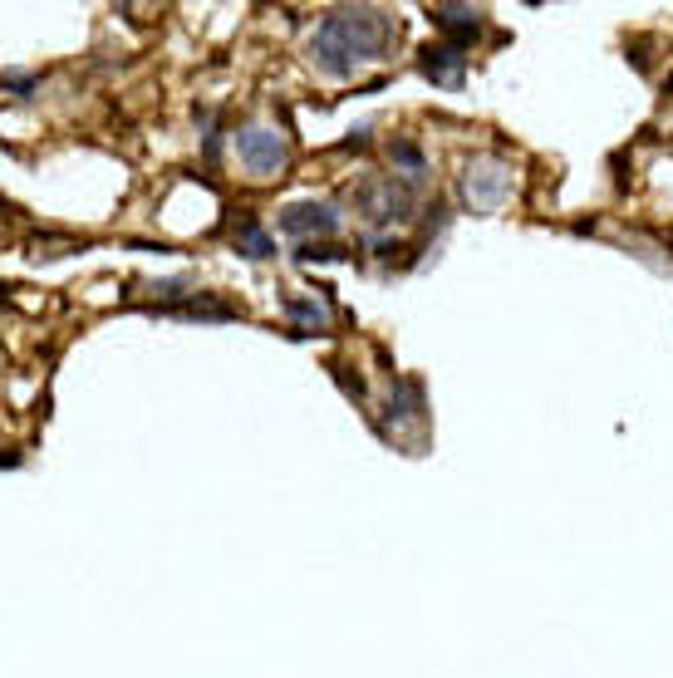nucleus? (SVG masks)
Masks as SVG:
<instances>
[{
    "label": "nucleus",
    "mask_w": 673,
    "mask_h": 678,
    "mask_svg": "<svg viewBox=\"0 0 673 678\" xmlns=\"http://www.w3.org/2000/svg\"><path fill=\"white\" fill-rule=\"evenodd\" d=\"M398 40V25L388 10H374V6H340L315 25V40H310V59L320 65L324 74L334 79H350V74L378 65L388 59Z\"/></svg>",
    "instance_id": "nucleus-1"
},
{
    "label": "nucleus",
    "mask_w": 673,
    "mask_h": 678,
    "mask_svg": "<svg viewBox=\"0 0 673 678\" xmlns=\"http://www.w3.org/2000/svg\"><path fill=\"white\" fill-rule=\"evenodd\" d=\"M236 157L246 163L251 177H276V173H286V163H290V143L280 129L246 123V129L236 133Z\"/></svg>",
    "instance_id": "nucleus-2"
},
{
    "label": "nucleus",
    "mask_w": 673,
    "mask_h": 678,
    "mask_svg": "<svg viewBox=\"0 0 673 678\" xmlns=\"http://www.w3.org/2000/svg\"><path fill=\"white\" fill-rule=\"evenodd\" d=\"M462 193H467V207L472 211H497L501 197L511 193V173L497 163V157H477V163L467 167V183H462Z\"/></svg>",
    "instance_id": "nucleus-3"
},
{
    "label": "nucleus",
    "mask_w": 673,
    "mask_h": 678,
    "mask_svg": "<svg viewBox=\"0 0 673 678\" xmlns=\"http://www.w3.org/2000/svg\"><path fill=\"white\" fill-rule=\"evenodd\" d=\"M360 207H364V217H369L374 227H394V221H408V217H413V197H408V187L394 183V177H384V183L364 187V193H360Z\"/></svg>",
    "instance_id": "nucleus-4"
},
{
    "label": "nucleus",
    "mask_w": 673,
    "mask_h": 678,
    "mask_svg": "<svg viewBox=\"0 0 673 678\" xmlns=\"http://www.w3.org/2000/svg\"><path fill=\"white\" fill-rule=\"evenodd\" d=\"M276 227L286 231V237H300V241H310V237H334V231H340V211H334L330 203H290V207L276 217Z\"/></svg>",
    "instance_id": "nucleus-5"
},
{
    "label": "nucleus",
    "mask_w": 673,
    "mask_h": 678,
    "mask_svg": "<svg viewBox=\"0 0 673 678\" xmlns=\"http://www.w3.org/2000/svg\"><path fill=\"white\" fill-rule=\"evenodd\" d=\"M428 15H433V25L448 35V45L462 50V55H467V45H477L482 30H487V10H472V6H433Z\"/></svg>",
    "instance_id": "nucleus-6"
},
{
    "label": "nucleus",
    "mask_w": 673,
    "mask_h": 678,
    "mask_svg": "<svg viewBox=\"0 0 673 678\" xmlns=\"http://www.w3.org/2000/svg\"><path fill=\"white\" fill-rule=\"evenodd\" d=\"M418 69H423L433 84H443V89H457V84L467 79V55L452 50V45H428L423 59H418Z\"/></svg>",
    "instance_id": "nucleus-7"
},
{
    "label": "nucleus",
    "mask_w": 673,
    "mask_h": 678,
    "mask_svg": "<svg viewBox=\"0 0 673 678\" xmlns=\"http://www.w3.org/2000/svg\"><path fill=\"white\" fill-rule=\"evenodd\" d=\"M231 247H236L241 256H251V261L276 256V241L266 237V227H261L256 217H241V221H236V231H231Z\"/></svg>",
    "instance_id": "nucleus-8"
},
{
    "label": "nucleus",
    "mask_w": 673,
    "mask_h": 678,
    "mask_svg": "<svg viewBox=\"0 0 673 678\" xmlns=\"http://www.w3.org/2000/svg\"><path fill=\"white\" fill-rule=\"evenodd\" d=\"M388 157H394V167H404L408 183H423L428 177V157H423V147H418L413 138H398V143L388 147Z\"/></svg>",
    "instance_id": "nucleus-9"
},
{
    "label": "nucleus",
    "mask_w": 673,
    "mask_h": 678,
    "mask_svg": "<svg viewBox=\"0 0 673 678\" xmlns=\"http://www.w3.org/2000/svg\"><path fill=\"white\" fill-rule=\"evenodd\" d=\"M286 315L300 325V330H330V310L320 300H300V295H286Z\"/></svg>",
    "instance_id": "nucleus-10"
},
{
    "label": "nucleus",
    "mask_w": 673,
    "mask_h": 678,
    "mask_svg": "<svg viewBox=\"0 0 673 678\" xmlns=\"http://www.w3.org/2000/svg\"><path fill=\"white\" fill-rule=\"evenodd\" d=\"M0 89H10L15 99H30L40 89V74H0Z\"/></svg>",
    "instance_id": "nucleus-11"
},
{
    "label": "nucleus",
    "mask_w": 673,
    "mask_h": 678,
    "mask_svg": "<svg viewBox=\"0 0 673 678\" xmlns=\"http://www.w3.org/2000/svg\"><path fill=\"white\" fill-rule=\"evenodd\" d=\"M296 256H300V261H350V251H340V247H315V241H305Z\"/></svg>",
    "instance_id": "nucleus-12"
},
{
    "label": "nucleus",
    "mask_w": 673,
    "mask_h": 678,
    "mask_svg": "<svg viewBox=\"0 0 673 678\" xmlns=\"http://www.w3.org/2000/svg\"><path fill=\"white\" fill-rule=\"evenodd\" d=\"M0 468H20V452H0Z\"/></svg>",
    "instance_id": "nucleus-13"
}]
</instances>
